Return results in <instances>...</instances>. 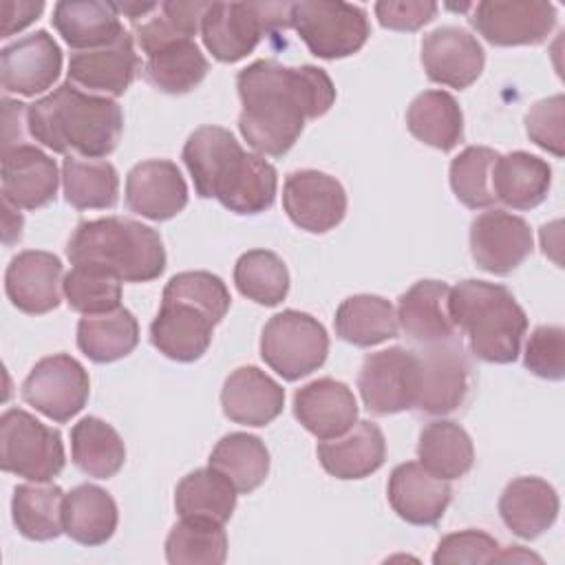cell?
I'll return each instance as SVG.
<instances>
[{"instance_id": "8fae6325", "label": "cell", "mask_w": 565, "mask_h": 565, "mask_svg": "<svg viewBox=\"0 0 565 565\" xmlns=\"http://www.w3.org/2000/svg\"><path fill=\"white\" fill-rule=\"evenodd\" d=\"M22 399L53 422H68L88 402L86 369L66 353L42 358L22 382Z\"/></svg>"}, {"instance_id": "2e32d148", "label": "cell", "mask_w": 565, "mask_h": 565, "mask_svg": "<svg viewBox=\"0 0 565 565\" xmlns=\"http://www.w3.org/2000/svg\"><path fill=\"white\" fill-rule=\"evenodd\" d=\"M534 247L525 218L505 210L481 212L470 225V254L475 263L497 276L514 271Z\"/></svg>"}, {"instance_id": "277c9868", "label": "cell", "mask_w": 565, "mask_h": 565, "mask_svg": "<svg viewBox=\"0 0 565 565\" xmlns=\"http://www.w3.org/2000/svg\"><path fill=\"white\" fill-rule=\"evenodd\" d=\"M66 256L73 267H95L121 282H148L166 269L161 236L126 216L82 221L66 243Z\"/></svg>"}, {"instance_id": "ee69618b", "label": "cell", "mask_w": 565, "mask_h": 565, "mask_svg": "<svg viewBox=\"0 0 565 565\" xmlns=\"http://www.w3.org/2000/svg\"><path fill=\"white\" fill-rule=\"evenodd\" d=\"M499 152L486 146H468L450 161V188L470 210L494 205L492 166Z\"/></svg>"}, {"instance_id": "e575fe53", "label": "cell", "mask_w": 565, "mask_h": 565, "mask_svg": "<svg viewBox=\"0 0 565 565\" xmlns=\"http://www.w3.org/2000/svg\"><path fill=\"white\" fill-rule=\"evenodd\" d=\"M340 340L353 347H375L397 335V316L393 305L375 294L347 298L333 318Z\"/></svg>"}, {"instance_id": "74e56055", "label": "cell", "mask_w": 565, "mask_h": 565, "mask_svg": "<svg viewBox=\"0 0 565 565\" xmlns=\"http://www.w3.org/2000/svg\"><path fill=\"white\" fill-rule=\"evenodd\" d=\"M73 463L88 477L108 479L126 461V448L119 433L99 417H84L71 430Z\"/></svg>"}, {"instance_id": "816d5d0a", "label": "cell", "mask_w": 565, "mask_h": 565, "mask_svg": "<svg viewBox=\"0 0 565 565\" xmlns=\"http://www.w3.org/2000/svg\"><path fill=\"white\" fill-rule=\"evenodd\" d=\"M207 7H210V2H201V0H190V2L168 0V2L159 4L161 13L170 20V24L188 38H194L196 31L201 29V20H203Z\"/></svg>"}, {"instance_id": "681fc988", "label": "cell", "mask_w": 565, "mask_h": 565, "mask_svg": "<svg viewBox=\"0 0 565 565\" xmlns=\"http://www.w3.org/2000/svg\"><path fill=\"white\" fill-rule=\"evenodd\" d=\"M499 543L481 530H461L446 534L433 554L435 565L450 563H494L499 554Z\"/></svg>"}, {"instance_id": "cb8c5ba5", "label": "cell", "mask_w": 565, "mask_h": 565, "mask_svg": "<svg viewBox=\"0 0 565 565\" xmlns=\"http://www.w3.org/2000/svg\"><path fill=\"white\" fill-rule=\"evenodd\" d=\"M388 503L393 512L413 525H435L452 497L446 479L430 475L419 461L399 463L388 477Z\"/></svg>"}, {"instance_id": "f907efd6", "label": "cell", "mask_w": 565, "mask_h": 565, "mask_svg": "<svg viewBox=\"0 0 565 565\" xmlns=\"http://www.w3.org/2000/svg\"><path fill=\"white\" fill-rule=\"evenodd\" d=\"M437 13L430 0H380L375 4L377 22L393 31H417L428 24Z\"/></svg>"}, {"instance_id": "60d3db41", "label": "cell", "mask_w": 565, "mask_h": 565, "mask_svg": "<svg viewBox=\"0 0 565 565\" xmlns=\"http://www.w3.org/2000/svg\"><path fill=\"white\" fill-rule=\"evenodd\" d=\"M64 199L77 210H106L117 203L119 177L113 163L66 157L62 163Z\"/></svg>"}, {"instance_id": "3957f363", "label": "cell", "mask_w": 565, "mask_h": 565, "mask_svg": "<svg viewBox=\"0 0 565 565\" xmlns=\"http://www.w3.org/2000/svg\"><path fill=\"white\" fill-rule=\"evenodd\" d=\"M26 128L35 141L53 152L102 159L121 139L124 113L115 99L64 82L53 93L29 104Z\"/></svg>"}, {"instance_id": "f1b7e54d", "label": "cell", "mask_w": 565, "mask_h": 565, "mask_svg": "<svg viewBox=\"0 0 565 565\" xmlns=\"http://www.w3.org/2000/svg\"><path fill=\"white\" fill-rule=\"evenodd\" d=\"M558 494L541 477H519L505 486L499 499V514L512 534L536 539L558 516Z\"/></svg>"}, {"instance_id": "836d02e7", "label": "cell", "mask_w": 565, "mask_h": 565, "mask_svg": "<svg viewBox=\"0 0 565 565\" xmlns=\"http://www.w3.org/2000/svg\"><path fill=\"white\" fill-rule=\"evenodd\" d=\"M419 463L439 479H459L475 463V448L470 435L450 419H435L426 424L417 441Z\"/></svg>"}, {"instance_id": "11a10c76", "label": "cell", "mask_w": 565, "mask_h": 565, "mask_svg": "<svg viewBox=\"0 0 565 565\" xmlns=\"http://www.w3.org/2000/svg\"><path fill=\"white\" fill-rule=\"evenodd\" d=\"M2 210H4V243L11 245L15 238H20L22 234V214L18 212V207H13L11 203L2 201Z\"/></svg>"}, {"instance_id": "f5cc1de1", "label": "cell", "mask_w": 565, "mask_h": 565, "mask_svg": "<svg viewBox=\"0 0 565 565\" xmlns=\"http://www.w3.org/2000/svg\"><path fill=\"white\" fill-rule=\"evenodd\" d=\"M2 18H0V38H9L24 26H29L44 9L42 0L29 2V0H4L2 2Z\"/></svg>"}, {"instance_id": "7dc6e473", "label": "cell", "mask_w": 565, "mask_h": 565, "mask_svg": "<svg viewBox=\"0 0 565 565\" xmlns=\"http://www.w3.org/2000/svg\"><path fill=\"white\" fill-rule=\"evenodd\" d=\"M525 369L543 380L565 375V331L556 324H541L525 344Z\"/></svg>"}, {"instance_id": "e0dca14e", "label": "cell", "mask_w": 565, "mask_h": 565, "mask_svg": "<svg viewBox=\"0 0 565 565\" xmlns=\"http://www.w3.org/2000/svg\"><path fill=\"white\" fill-rule=\"evenodd\" d=\"M62 71V51L53 35L35 31L0 51V79L7 93L33 97L53 86Z\"/></svg>"}, {"instance_id": "6da1fadb", "label": "cell", "mask_w": 565, "mask_h": 565, "mask_svg": "<svg viewBox=\"0 0 565 565\" xmlns=\"http://www.w3.org/2000/svg\"><path fill=\"white\" fill-rule=\"evenodd\" d=\"M236 86L243 102L238 130L247 146L269 157L289 152L305 121L322 117L335 102L331 77L311 64L256 60L238 73Z\"/></svg>"}, {"instance_id": "9f6ffc18", "label": "cell", "mask_w": 565, "mask_h": 565, "mask_svg": "<svg viewBox=\"0 0 565 565\" xmlns=\"http://www.w3.org/2000/svg\"><path fill=\"white\" fill-rule=\"evenodd\" d=\"M508 561H512V563H523V561H536V563H541V558H539L536 554L525 552V550H523V547H519V545L501 547V550H499V554H497V563H508Z\"/></svg>"}, {"instance_id": "bcb514c9", "label": "cell", "mask_w": 565, "mask_h": 565, "mask_svg": "<svg viewBox=\"0 0 565 565\" xmlns=\"http://www.w3.org/2000/svg\"><path fill=\"white\" fill-rule=\"evenodd\" d=\"M161 300L192 305L205 311L214 322H221L232 298L218 276L210 271H181L168 280Z\"/></svg>"}, {"instance_id": "5bb4252c", "label": "cell", "mask_w": 565, "mask_h": 565, "mask_svg": "<svg viewBox=\"0 0 565 565\" xmlns=\"http://www.w3.org/2000/svg\"><path fill=\"white\" fill-rule=\"evenodd\" d=\"M470 22L494 46L541 44L556 24V7L545 0H486L475 4Z\"/></svg>"}, {"instance_id": "ab89813d", "label": "cell", "mask_w": 565, "mask_h": 565, "mask_svg": "<svg viewBox=\"0 0 565 565\" xmlns=\"http://www.w3.org/2000/svg\"><path fill=\"white\" fill-rule=\"evenodd\" d=\"M236 488L214 468H199L185 475L174 490L179 516L212 519L225 525L236 508Z\"/></svg>"}, {"instance_id": "52a82bcc", "label": "cell", "mask_w": 565, "mask_h": 565, "mask_svg": "<svg viewBox=\"0 0 565 565\" xmlns=\"http://www.w3.org/2000/svg\"><path fill=\"white\" fill-rule=\"evenodd\" d=\"M135 38L146 53L143 77L157 90L183 95L205 79L210 64L194 38L181 35L163 18H150L137 24Z\"/></svg>"}, {"instance_id": "603a6c76", "label": "cell", "mask_w": 565, "mask_h": 565, "mask_svg": "<svg viewBox=\"0 0 565 565\" xmlns=\"http://www.w3.org/2000/svg\"><path fill=\"white\" fill-rule=\"evenodd\" d=\"M294 415L316 439L324 441L344 435L358 422V402L344 382L320 377L296 391Z\"/></svg>"}, {"instance_id": "ac0fdd59", "label": "cell", "mask_w": 565, "mask_h": 565, "mask_svg": "<svg viewBox=\"0 0 565 565\" xmlns=\"http://www.w3.org/2000/svg\"><path fill=\"white\" fill-rule=\"evenodd\" d=\"M422 64L428 79L461 90L481 75L486 53L466 29L439 26L422 40Z\"/></svg>"}, {"instance_id": "f6af8a7d", "label": "cell", "mask_w": 565, "mask_h": 565, "mask_svg": "<svg viewBox=\"0 0 565 565\" xmlns=\"http://www.w3.org/2000/svg\"><path fill=\"white\" fill-rule=\"evenodd\" d=\"M62 291L68 307L84 316L106 313L121 307V280L95 267L75 265L64 276Z\"/></svg>"}, {"instance_id": "7bdbcfd3", "label": "cell", "mask_w": 565, "mask_h": 565, "mask_svg": "<svg viewBox=\"0 0 565 565\" xmlns=\"http://www.w3.org/2000/svg\"><path fill=\"white\" fill-rule=\"evenodd\" d=\"M234 282L245 298L274 307L287 298L289 271L274 252L249 249L234 265Z\"/></svg>"}, {"instance_id": "83f0119b", "label": "cell", "mask_w": 565, "mask_h": 565, "mask_svg": "<svg viewBox=\"0 0 565 565\" xmlns=\"http://www.w3.org/2000/svg\"><path fill=\"white\" fill-rule=\"evenodd\" d=\"M322 468L335 479H364L382 468L386 441L377 424L355 422L344 435L318 444Z\"/></svg>"}, {"instance_id": "484cf974", "label": "cell", "mask_w": 565, "mask_h": 565, "mask_svg": "<svg viewBox=\"0 0 565 565\" xmlns=\"http://www.w3.org/2000/svg\"><path fill=\"white\" fill-rule=\"evenodd\" d=\"M221 406L227 419L243 426H267L285 406L282 386L256 366L232 371L221 391Z\"/></svg>"}, {"instance_id": "db71d44e", "label": "cell", "mask_w": 565, "mask_h": 565, "mask_svg": "<svg viewBox=\"0 0 565 565\" xmlns=\"http://www.w3.org/2000/svg\"><path fill=\"white\" fill-rule=\"evenodd\" d=\"M117 13L130 18V22H139L141 18H148L150 13H154L159 9V2H113Z\"/></svg>"}, {"instance_id": "7c38bea8", "label": "cell", "mask_w": 565, "mask_h": 565, "mask_svg": "<svg viewBox=\"0 0 565 565\" xmlns=\"http://www.w3.org/2000/svg\"><path fill=\"white\" fill-rule=\"evenodd\" d=\"M417 353L391 347L369 353L360 366L358 388L366 411L393 415L415 406L417 397Z\"/></svg>"}, {"instance_id": "8d00e7d4", "label": "cell", "mask_w": 565, "mask_h": 565, "mask_svg": "<svg viewBox=\"0 0 565 565\" xmlns=\"http://www.w3.org/2000/svg\"><path fill=\"white\" fill-rule=\"evenodd\" d=\"M64 490L49 481L22 483L13 490L11 514L18 532L31 541H51L64 532Z\"/></svg>"}, {"instance_id": "c3c4849f", "label": "cell", "mask_w": 565, "mask_h": 565, "mask_svg": "<svg viewBox=\"0 0 565 565\" xmlns=\"http://www.w3.org/2000/svg\"><path fill=\"white\" fill-rule=\"evenodd\" d=\"M527 137L554 157L565 154V99L552 95L536 102L525 115Z\"/></svg>"}, {"instance_id": "d590c367", "label": "cell", "mask_w": 565, "mask_h": 565, "mask_svg": "<svg viewBox=\"0 0 565 565\" xmlns=\"http://www.w3.org/2000/svg\"><path fill=\"white\" fill-rule=\"evenodd\" d=\"M139 342L137 318L117 307L106 313L84 316L77 322V347L93 362H115L132 353Z\"/></svg>"}, {"instance_id": "4316f807", "label": "cell", "mask_w": 565, "mask_h": 565, "mask_svg": "<svg viewBox=\"0 0 565 565\" xmlns=\"http://www.w3.org/2000/svg\"><path fill=\"white\" fill-rule=\"evenodd\" d=\"M214 324L205 311L192 305L161 300V309L150 324V342L170 360L194 362L207 351Z\"/></svg>"}, {"instance_id": "8992f818", "label": "cell", "mask_w": 565, "mask_h": 565, "mask_svg": "<svg viewBox=\"0 0 565 565\" xmlns=\"http://www.w3.org/2000/svg\"><path fill=\"white\" fill-rule=\"evenodd\" d=\"M291 26V2H210L201 20L205 49L218 62H238L258 42Z\"/></svg>"}, {"instance_id": "f35d334b", "label": "cell", "mask_w": 565, "mask_h": 565, "mask_svg": "<svg viewBox=\"0 0 565 565\" xmlns=\"http://www.w3.org/2000/svg\"><path fill=\"white\" fill-rule=\"evenodd\" d=\"M210 468L221 472L236 492L247 494L267 479L269 452L256 435L230 433L214 446Z\"/></svg>"}, {"instance_id": "5b68a950", "label": "cell", "mask_w": 565, "mask_h": 565, "mask_svg": "<svg viewBox=\"0 0 565 565\" xmlns=\"http://www.w3.org/2000/svg\"><path fill=\"white\" fill-rule=\"evenodd\" d=\"M450 318L468 335L472 355L492 364L519 358L527 316L512 291L497 282L461 280L450 289Z\"/></svg>"}, {"instance_id": "f546056e", "label": "cell", "mask_w": 565, "mask_h": 565, "mask_svg": "<svg viewBox=\"0 0 565 565\" xmlns=\"http://www.w3.org/2000/svg\"><path fill=\"white\" fill-rule=\"evenodd\" d=\"M53 26L75 51H93L115 44L126 31L113 2L62 0L53 7Z\"/></svg>"}, {"instance_id": "30bf717a", "label": "cell", "mask_w": 565, "mask_h": 565, "mask_svg": "<svg viewBox=\"0 0 565 565\" xmlns=\"http://www.w3.org/2000/svg\"><path fill=\"white\" fill-rule=\"evenodd\" d=\"M291 29L322 60L358 53L371 33L366 11L351 2L305 0L291 4Z\"/></svg>"}, {"instance_id": "d4e9b609", "label": "cell", "mask_w": 565, "mask_h": 565, "mask_svg": "<svg viewBox=\"0 0 565 565\" xmlns=\"http://www.w3.org/2000/svg\"><path fill=\"white\" fill-rule=\"evenodd\" d=\"M450 287L444 280H419L397 300V322L408 340L428 347L455 340L448 309Z\"/></svg>"}, {"instance_id": "1f68e13d", "label": "cell", "mask_w": 565, "mask_h": 565, "mask_svg": "<svg viewBox=\"0 0 565 565\" xmlns=\"http://www.w3.org/2000/svg\"><path fill=\"white\" fill-rule=\"evenodd\" d=\"M117 503L99 486L82 483L64 497L62 523L64 534H68L79 545H102L117 530Z\"/></svg>"}, {"instance_id": "d6a6232c", "label": "cell", "mask_w": 565, "mask_h": 565, "mask_svg": "<svg viewBox=\"0 0 565 565\" xmlns=\"http://www.w3.org/2000/svg\"><path fill=\"white\" fill-rule=\"evenodd\" d=\"M406 126L415 139L441 152L452 150L463 137L461 108L446 90L419 93L406 110Z\"/></svg>"}, {"instance_id": "b9f144b4", "label": "cell", "mask_w": 565, "mask_h": 565, "mask_svg": "<svg viewBox=\"0 0 565 565\" xmlns=\"http://www.w3.org/2000/svg\"><path fill=\"white\" fill-rule=\"evenodd\" d=\"M227 556L223 523L199 516H181L166 539L170 565H221Z\"/></svg>"}, {"instance_id": "44dd1931", "label": "cell", "mask_w": 565, "mask_h": 565, "mask_svg": "<svg viewBox=\"0 0 565 565\" xmlns=\"http://www.w3.org/2000/svg\"><path fill=\"white\" fill-rule=\"evenodd\" d=\"M139 68L132 35L126 31L115 44L75 51L68 60V82L86 93L119 97L128 90Z\"/></svg>"}, {"instance_id": "9c48e42d", "label": "cell", "mask_w": 565, "mask_h": 565, "mask_svg": "<svg viewBox=\"0 0 565 565\" xmlns=\"http://www.w3.org/2000/svg\"><path fill=\"white\" fill-rule=\"evenodd\" d=\"M327 353L329 335L324 327L313 316L296 309L271 316L260 335V358L287 382L320 369Z\"/></svg>"}, {"instance_id": "9a60e30c", "label": "cell", "mask_w": 565, "mask_h": 565, "mask_svg": "<svg viewBox=\"0 0 565 565\" xmlns=\"http://www.w3.org/2000/svg\"><path fill=\"white\" fill-rule=\"evenodd\" d=\"M282 205L294 225L311 234H324L344 218L347 192L327 172L298 170L285 179Z\"/></svg>"}, {"instance_id": "4fadbf2b", "label": "cell", "mask_w": 565, "mask_h": 565, "mask_svg": "<svg viewBox=\"0 0 565 565\" xmlns=\"http://www.w3.org/2000/svg\"><path fill=\"white\" fill-rule=\"evenodd\" d=\"M417 411L446 415L459 408L470 391V360L457 340L428 344L417 353Z\"/></svg>"}, {"instance_id": "ba28073f", "label": "cell", "mask_w": 565, "mask_h": 565, "mask_svg": "<svg viewBox=\"0 0 565 565\" xmlns=\"http://www.w3.org/2000/svg\"><path fill=\"white\" fill-rule=\"evenodd\" d=\"M64 444L51 428L22 408H9L0 417V466L4 472L29 481H51L64 470Z\"/></svg>"}, {"instance_id": "7402d4cb", "label": "cell", "mask_w": 565, "mask_h": 565, "mask_svg": "<svg viewBox=\"0 0 565 565\" xmlns=\"http://www.w3.org/2000/svg\"><path fill=\"white\" fill-rule=\"evenodd\" d=\"M55 161L31 143L2 150V201L18 210H38L57 194Z\"/></svg>"}, {"instance_id": "d6986e66", "label": "cell", "mask_w": 565, "mask_h": 565, "mask_svg": "<svg viewBox=\"0 0 565 565\" xmlns=\"http://www.w3.org/2000/svg\"><path fill=\"white\" fill-rule=\"evenodd\" d=\"M62 260L51 252L26 249L11 258L4 274V291L11 305L24 313L53 311L62 300Z\"/></svg>"}, {"instance_id": "4dcf8cb0", "label": "cell", "mask_w": 565, "mask_h": 565, "mask_svg": "<svg viewBox=\"0 0 565 565\" xmlns=\"http://www.w3.org/2000/svg\"><path fill=\"white\" fill-rule=\"evenodd\" d=\"M552 185V168L545 159L514 150L499 154L492 166V194L512 210L541 205Z\"/></svg>"}, {"instance_id": "ffe728a7", "label": "cell", "mask_w": 565, "mask_h": 565, "mask_svg": "<svg viewBox=\"0 0 565 565\" xmlns=\"http://www.w3.org/2000/svg\"><path fill=\"white\" fill-rule=\"evenodd\" d=\"M126 205L150 221H168L188 205V185L177 163L148 159L130 168L126 177Z\"/></svg>"}, {"instance_id": "7a4b0ae2", "label": "cell", "mask_w": 565, "mask_h": 565, "mask_svg": "<svg viewBox=\"0 0 565 565\" xmlns=\"http://www.w3.org/2000/svg\"><path fill=\"white\" fill-rule=\"evenodd\" d=\"M181 157L199 196L216 199L236 214H260L274 205L276 168L265 157L245 152L230 130L196 128Z\"/></svg>"}]
</instances>
